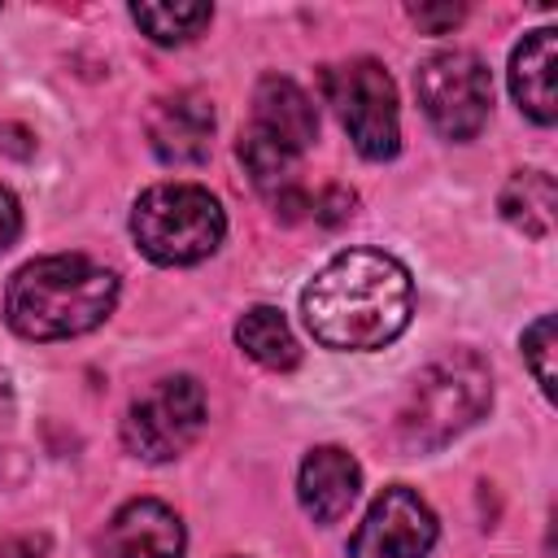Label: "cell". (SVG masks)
Segmentation results:
<instances>
[{
  "mask_svg": "<svg viewBox=\"0 0 558 558\" xmlns=\"http://www.w3.org/2000/svg\"><path fill=\"white\" fill-rule=\"evenodd\" d=\"M414 92H418L427 122L445 140H471L488 122L493 78H488V65L466 48L432 52L414 70Z\"/></svg>",
  "mask_w": 558,
  "mask_h": 558,
  "instance_id": "7",
  "label": "cell"
},
{
  "mask_svg": "<svg viewBox=\"0 0 558 558\" xmlns=\"http://www.w3.org/2000/svg\"><path fill=\"white\" fill-rule=\"evenodd\" d=\"M9 410H13V392H9V379L0 375V423L9 418Z\"/></svg>",
  "mask_w": 558,
  "mask_h": 558,
  "instance_id": "21",
  "label": "cell"
},
{
  "mask_svg": "<svg viewBox=\"0 0 558 558\" xmlns=\"http://www.w3.org/2000/svg\"><path fill=\"white\" fill-rule=\"evenodd\" d=\"M235 344L262 362L266 371H292L301 362V344L288 327V318L275 305H253L240 323H235Z\"/></svg>",
  "mask_w": 558,
  "mask_h": 558,
  "instance_id": "15",
  "label": "cell"
},
{
  "mask_svg": "<svg viewBox=\"0 0 558 558\" xmlns=\"http://www.w3.org/2000/svg\"><path fill=\"white\" fill-rule=\"evenodd\" d=\"M205 432V388L192 375L157 379L122 418V445L144 462L179 458Z\"/></svg>",
  "mask_w": 558,
  "mask_h": 558,
  "instance_id": "8",
  "label": "cell"
},
{
  "mask_svg": "<svg viewBox=\"0 0 558 558\" xmlns=\"http://www.w3.org/2000/svg\"><path fill=\"white\" fill-rule=\"evenodd\" d=\"M414 310L410 270L379 248L336 253L301 292L305 327L327 349H384L392 344Z\"/></svg>",
  "mask_w": 558,
  "mask_h": 558,
  "instance_id": "1",
  "label": "cell"
},
{
  "mask_svg": "<svg viewBox=\"0 0 558 558\" xmlns=\"http://www.w3.org/2000/svg\"><path fill=\"white\" fill-rule=\"evenodd\" d=\"M414 22L427 26V31H445V26H458V22H462V9H458V4H445V9L418 4V9H414Z\"/></svg>",
  "mask_w": 558,
  "mask_h": 558,
  "instance_id": "20",
  "label": "cell"
},
{
  "mask_svg": "<svg viewBox=\"0 0 558 558\" xmlns=\"http://www.w3.org/2000/svg\"><path fill=\"white\" fill-rule=\"evenodd\" d=\"M131 17L135 26H144L153 44H187L201 26H209L214 9L209 4H135Z\"/></svg>",
  "mask_w": 558,
  "mask_h": 558,
  "instance_id": "16",
  "label": "cell"
},
{
  "mask_svg": "<svg viewBox=\"0 0 558 558\" xmlns=\"http://www.w3.org/2000/svg\"><path fill=\"white\" fill-rule=\"evenodd\" d=\"M493 401L488 366L475 353H445L427 371H418L405 405H401V436L414 449H440L458 432L484 418Z\"/></svg>",
  "mask_w": 558,
  "mask_h": 558,
  "instance_id": "5",
  "label": "cell"
},
{
  "mask_svg": "<svg viewBox=\"0 0 558 558\" xmlns=\"http://www.w3.org/2000/svg\"><path fill=\"white\" fill-rule=\"evenodd\" d=\"M523 357H527V366H532L541 392L549 397V392H554V366H549V357H554V318H549V314H541V318L523 331Z\"/></svg>",
  "mask_w": 558,
  "mask_h": 558,
  "instance_id": "17",
  "label": "cell"
},
{
  "mask_svg": "<svg viewBox=\"0 0 558 558\" xmlns=\"http://www.w3.org/2000/svg\"><path fill=\"white\" fill-rule=\"evenodd\" d=\"M501 218L510 227H519L532 240H545L554 231V209H558V192L554 179L545 170H519L506 187H501Z\"/></svg>",
  "mask_w": 558,
  "mask_h": 558,
  "instance_id": "14",
  "label": "cell"
},
{
  "mask_svg": "<svg viewBox=\"0 0 558 558\" xmlns=\"http://www.w3.org/2000/svg\"><path fill=\"white\" fill-rule=\"evenodd\" d=\"M310 209H314L318 222H344L353 214V192L349 187H327L323 196L310 201Z\"/></svg>",
  "mask_w": 558,
  "mask_h": 558,
  "instance_id": "18",
  "label": "cell"
},
{
  "mask_svg": "<svg viewBox=\"0 0 558 558\" xmlns=\"http://www.w3.org/2000/svg\"><path fill=\"white\" fill-rule=\"evenodd\" d=\"M318 135V109L292 78H262L253 92V118L240 131V161L262 196H270L275 209L296 218L310 209V196L296 183V161Z\"/></svg>",
  "mask_w": 558,
  "mask_h": 558,
  "instance_id": "3",
  "label": "cell"
},
{
  "mask_svg": "<svg viewBox=\"0 0 558 558\" xmlns=\"http://www.w3.org/2000/svg\"><path fill=\"white\" fill-rule=\"evenodd\" d=\"M148 144L170 166H196L209 157L214 144V105L201 92L161 96L148 113Z\"/></svg>",
  "mask_w": 558,
  "mask_h": 558,
  "instance_id": "10",
  "label": "cell"
},
{
  "mask_svg": "<svg viewBox=\"0 0 558 558\" xmlns=\"http://www.w3.org/2000/svg\"><path fill=\"white\" fill-rule=\"evenodd\" d=\"M432 545H436L432 506L414 488L392 484L371 501L362 527L349 541V558H427Z\"/></svg>",
  "mask_w": 558,
  "mask_h": 558,
  "instance_id": "9",
  "label": "cell"
},
{
  "mask_svg": "<svg viewBox=\"0 0 558 558\" xmlns=\"http://www.w3.org/2000/svg\"><path fill=\"white\" fill-rule=\"evenodd\" d=\"M22 235V209H17V196L9 187H0V253L13 248V240Z\"/></svg>",
  "mask_w": 558,
  "mask_h": 558,
  "instance_id": "19",
  "label": "cell"
},
{
  "mask_svg": "<svg viewBox=\"0 0 558 558\" xmlns=\"http://www.w3.org/2000/svg\"><path fill=\"white\" fill-rule=\"evenodd\" d=\"M323 96L336 109L340 126L349 131L353 148L371 161L397 157L401 148V122H397V87L388 70L371 57L327 65L323 70Z\"/></svg>",
  "mask_w": 558,
  "mask_h": 558,
  "instance_id": "6",
  "label": "cell"
},
{
  "mask_svg": "<svg viewBox=\"0 0 558 558\" xmlns=\"http://www.w3.org/2000/svg\"><path fill=\"white\" fill-rule=\"evenodd\" d=\"M554 61H558V39L549 26L523 35V44L510 57V92L519 100V109L549 126L558 118V96H554Z\"/></svg>",
  "mask_w": 558,
  "mask_h": 558,
  "instance_id": "13",
  "label": "cell"
},
{
  "mask_svg": "<svg viewBox=\"0 0 558 558\" xmlns=\"http://www.w3.org/2000/svg\"><path fill=\"white\" fill-rule=\"evenodd\" d=\"M357 488H362V466L353 453L336 445H318L305 453L296 475V497L314 523H336L357 501Z\"/></svg>",
  "mask_w": 558,
  "mask_h": 558,
  "instance_id": "12",
  "label": "cell"
},
{
  "mask_svg": "<svg viewBox=\"0 0 558 558\" xmlns=\"http://www.w3.org/2000/svg\"><path fill=\"white\" fill-rule=\"evenodd\" d=\"M183 523L166 501H126L105 527L109 558H183Z\"/></svg>",
  "mask_w": 558,
  "mask_h": 558,
  "instance_id": "11",
  "label": "cell"
},
{
  "mask_svg": "<svg viewBox=\"0 0 558 558\" xmlns=\"http://www.w3.org/2000/svg\"><path fill=\"white\" fill-rule=\"evenodd\" d=\"M118 305V275L83 253L26 262L4 292V318L26 340H70L100 327Z\"/></svg>",
  "mask_w": 558,
  "mask_h": 558,
  "instance_id": "2",
  "label": "cell"
},
{
  "mask_svg": "<svg viewBox=\"0 0 558 558\" xmlns=\"http://www.w3.org/2000/svg\"><path fill=\"white\" fill-rule=\"evenodd\" d=\"M131 235L157 266H192L222 244L227 214L201 183H157L135 201Z\"/></svg>",
  "mask_w": 558,
  "mask_h": 558,
  "instance_id": "4",
  "label": "cell"
}]
</instances>
